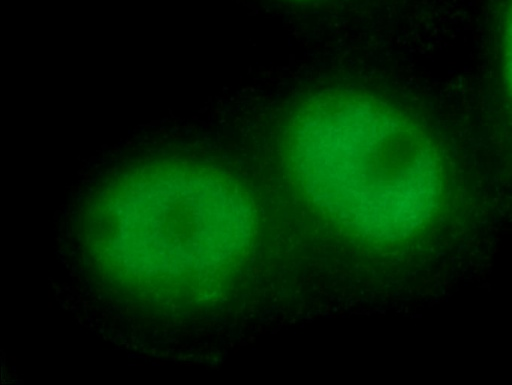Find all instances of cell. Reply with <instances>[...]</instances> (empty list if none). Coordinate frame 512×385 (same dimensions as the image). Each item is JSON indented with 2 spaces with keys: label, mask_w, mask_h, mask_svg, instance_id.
<instances>
[{
  "label": "cell",
  "mask_w": 512,
  "mask_h": 385,
  "mask_svg": "<svg viewBox=\"0 0 512 385\" xmlns=\"http://www.w3.org/2000/svg\"><path fill=\"white\" fill-rule=\"evenodd\" d=\"M284 145L304 193L363 235L405 237L439 200L440 169L429 139L377 97L345 90L310 96L290 115Z\"/></svg>",
  "instance_id": "obj_1"
},
{
  "label": "cell",
  "mask_w": 512,
  "mask_h": 385,
  "mask_svg": "<svg viewBox=\"0 0 512 385\" xmlns=\"http://www.w3.org/2000/svg\"><path fill=\"white\" fill-rule=\"evenodd\" d=\"M508 70H509V76L512 82V20L510 25V32H509V41H508Z\"/></svg>",
  "instance_id": "obj_2"
}]
</instances>
